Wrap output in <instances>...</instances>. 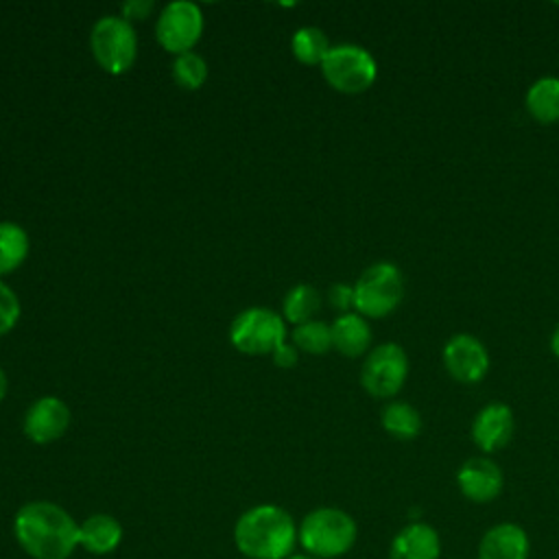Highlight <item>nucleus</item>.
Masks as SVG:
<instances>
[{
	"instance_id": "nucleus-19",
	"label": "nucleus",
	"mask_w": 559,
	"mask_h": 559,
	"mask_svg": "<svg viewBox=\"0 0 559 559\" xmlns=\"http://www.w3.org/2000/svg\"><path fill=\"white\" fill-rule=\"evenodd\" d=\"M28 234L13 221H0V277L22 266L28 255Z\"/></svg>"
},
{
	"instance_id": "nucleus-26",
	"label": "nucleus",
	"mask_w": 559,
	"mask_h": 559,
	"mask_svg": "<svg viewBox=\"0 0 559 559\" xmlns=\"http://www.w3.org/2000/svg\"><path fill=\"white\" fill-rule=\"evenodd\" d=\"M328 301L341 314L352 312L349 308H354V286H349V284H332L330 290H328Z\"/></svg>"
},
{
	"instance_id": "nucleus-31",
	"label": "nucleus",
	"mask_w": 559,
	"mask_h": 559,
	"mask_svg": "<svg viewBox=\"0 0 559 559\" xmlns=\"http://www.w3.org/2000/svg\"><path fill=\"white\" fill-rule=\"evenodd\" d=\"M288 559H317V557H312L308 552H293Z\"/></svg>"
},
{
	"instance_id": "nucleus-9",
	"label": "nucleus",
	"mask_w": 559,
	"mask_h": 559,
	"mask_svg": "<svg viewBox=\"0 0 559 559\" xmlns=\"http://www.w3.org/2000/svg\"><path fill=\"white\" fill-rule=\"evenodd\" d=\"M203 35V13L190 0L168 2L155 22V37L166 52H192Z\"/></svg>"
},
{
	"instance_id": "nucleus-29",
	"label": "nucleus",
	"mask_w": 559,
	"mask_h": 559,
	"mask_svg": "<svg viewBox=\"0 0 559 559\" xmlns=\"http://www.w3.org/2000/svg\"><path fill=\"white\" fill-rule=\"evenodd\" d=\"M7 391H9V378H7L4 369L0 367V402L7 397Z\"/></svg>"
},
{
	"instance_id": "nucleus-17",
	"label": "nucleus",
	"mask_w": 559,
	"mask_h": 559,
	"mask_svg": "<svg viewBox=\"0 0 559 559\" xmlns=\"http://www.w3.org/2000/svg\"><path fill=\"white\" fill-rule=\"evenodd\" d=\"M330 328H332V347L347 358L362 356L371 345V328L367 319L358 312L338 314L330 323Z\"/></svg>"
},
{
	"instance_id": "nucleus-18",
	"label": "nucleus",
	"mask_w": 559,
	"mask_h": 559,
	"mask_svg": "<svg viewBox=\"0 0 559 559\" xmlns=\"http://www.w3.org/2000/svg\"><path fill=\"white\" fill-rule=\"evenodd\" d=\"M526 111L542 124L559 122V76H542L531 83L524 96Z\"/></svg>"
},
{
	"instance_id": "nucleus-1",
	"label": "nucleus",
	"mask_w": 559,
	"mask_h": 559,
	"mask_svg": "<svg viewBox=\"0 0 559 559\" xmlns=\"http://www.w3.org/2000/svg\"><path fill=\"white\" fill-rule=\"evenodd\" d=\"M13 537L31 559H68L79 546V522L57 502L31 500L13 515Z\"/></svg>"
},
{
	"instance_id": "nucleus-27",
	"label": "nucleus",
	"mask_w": 559,
	"mask_h": 559,
	"mask_svg": "<svg viewBox=\"0 0 559 559\" xmlns=\"http://www.w3.org/2000/svg\"><path fill=\"white\" fill-rule=\"evenodd\" d=\"M153 11V2L151 0H129L122 4V17L129 20L131 24L138 20L148 17V13Z\"/></svg>"
},
{
	"instance_id": "nucleus-12",
	"label": "nucleus",
	"mask_w": 559,
	"mask_h": 559,
	"mask_svg": "<svg viewBox=\"0 0 559 559\" xmlns=\"http://www.w3.org/2000/svg\"><path fill=\"white\" fill-rule=\"evenodd\" d=\"M459 491L476 504H487L502 493L504 474L489 456H472L456 469Z\"/></svg>"
},
{
	"instance_id": "nucleus-16",
	"label": "nucleus",
	"mask_w": 559,
	"mask_h": 559,
	"mask_svg": "<svg viewBox=\"0 0 559 559\" xmlns=\"http://www.w3.org/2000/svg\"><path fill=\"white\" fill-rule=\"evenodd\" d=\"M122 544V524L109 513H92L79 522V546L96 557L111 555Z\"/></svg>"
},
{
	"instance_id": "nucleus-24",
	"label": "nucleus",
	"mask_w": 559,
	"mask_h": 559,
	"mask_svg": "<svg viewBox=\"0 0 559 559\" xmlns=\"http://www.w3.org/2000/svg\"><path fill=\"white\" fill-rule=\"evenodd\" d=\"M173 79L183 90H199L207 79V63L201 55L183 52L173 61Z\"/></svg>"
},
{
	"instance_id": "nucleus-2",
	"label": "nucleus",
	"mask_w": 559,
	"mask_h": 559,
	"mask_svg": "<svg viewBox=\"0 0 559 559\" xmlns=\"http://www.w3.org/2000/svg\"><path fill=\"white\" fill-rule=\"evenodd\" d=\"M234 544L245 559H288L297 546V524L277 504H255L236 520Z\"/></svg>"
},
{
	"instance_id": "nucleus-15",
	"label": "nucleus",
	"mask_w": 559,
	"mask_h": 559,
	"mask_svg": "<svg viewBox=\"0 0 559 559\" xmlns=\"http://www.w3.org/2000/svg\"><path fill=\"white\" fill-rule=\"evenodd\" d=\"M439 557H441V537L432 524L421 520H415L402 526L389 544V559H439Z\"/></svg>"
},
{
	"instance_id": "nucleus-20",
	"label": "nucleus",
	"mask_w": 559,
	"mask_h": 559,
	"mask_svg": "<svg viewBox=\"0 0 559 559\" xmlns=\"http://www.w3.org/2000/svg\"><path fill=\"white\" fill-rule=\"evenodd\" d=\"M321 308V293L310 284L293 286L282 301V317L293 325L312 321Z\"/></svg>"
},
{
	"instance_id": "nucleus-7",
	"label": "nucleus",
	"mask_w": 559,
	"mask_h": 559,
	"mask_svg": "<svg viewBox=\"0 0 559 559\" xmlns=\"http://www.w3.org/2000/svg\"><path fill=\"white\" fill-rule=\"evenodd\" d=\"M328 85L341 94H360L369 90L378 76L373 55L358 44H336L321 63Z\"/></svg>"
},
{
	"instance_id": "nucleus-14",
	"label": "nucleus",
	"mask_w": 559,
	"mask_h": 559,
	"mask_svg": "<svg viewBox=\"0 0 559 559\" xmlns=\"http://www.w3.org/2000/svg\"><path fill=\"white\" fill-rule=\"evenodd\" d=\"M476 555L478 559H528V533L515 522H498L483 533Z\"/></svg>"
},
{
	"instance_id": "nucleus-23",
	"label": "nucleus",
	"mask_w": 559,
	"mask_h": 559,
	"mask_svg": "<svg viewBox=\"0 0 559 559\" xmlns=\"http://www.w3.org/2000/svg\"><path fill=\"white\" fill-rule=\"evenodd\" d=\"M290 341L297 349L321 356L332 349V328L321 319H312L301 325H295L290 332Z\"/></svg>"
},
{
	"instance_id": "nucleus-11",
	"label": "nucleus",
	"mask_w": 559,
	"mask_h": 559,
	"mask_svg": "<svg viewBox=\"0 0 559 559\" xmlns=\"http://www.w3.org/2000/svg\"><path fill=\"white\" fill-rule=\"evenodd\" d=\"M70 408L68 404L57 395H44L37 397L28 411L24 413V435L37 443L46 445L57 439H61L70 426Z\"/></svg>"
},
{
	"instance_id": "nucleus-6",
	"label": "nucleus",
	"mask_w": 559,
	"mask_h": 559,
	"mask_svg": "<svg viewBox=\"0 0 559 559\" xmlns=\"http://www.w3.org/2000/svg\"><path fill=\"white\" fill-rule=\"evenodd\" d=\"M229 341L242 354L271 356L286 343V321L271 308L251 306L231 321Z\"/></svg>"
},
{
	"instance_id": "nucleus-13",
	"label": "nucleus",
	"mask_w": 559,
	"mask_h": 559,
	"mask_svg": "<svg viewBox=\"0 0 559 559\" xmlns=\"http://www.w3.org/2000/svg\"><path fill=\"white\" fill-rule=\"evenodd\" d=\"M513 430V411L502 402H491L476 413L472 421V441L480 452L491 454L502 450L511 441Z\"/></svg>"
},
{
	"instance_id": "nucleus-28",
	"label": "nucleus",
	"mask_w": 559,
	"mask_h": 559,
	"mask_svg": "<svg viewBox=\"0 0 559 559\" xmlns=\"http://www.w3.org/2000/svg\"><path fill=\"white\" fill-rule=\"evenodd\" d=\"M271 358H273V362H275L277 367L290 369V367H295L297 360H299V349H297L293 343H284V345H280V347L271 354Z\"/></svg>"
},
{
	"instance_id": "nucleus-8",
	"label": "nucleus",
	"mask_w": 559,
	"mask_h": 559,
	"mask_svg": "<svg viewBox=\"0 0 559 559\" xmlns=\"http://www.w3.org/2000/svg\"><path fill=\"white\" fill-rule=\"evenodd\" d=\"M406 376L408 356L397 343L373 347L360 367V384L373 397H393L404 386Z\"/></svg>"
},
{
	"instance_id": "nucleus-4",
	"label": "nucleus",
	"mask_w": 559,
	"mask_h": 559,
	"mask_svg": "<svg viewBox=\"0 0 559 559\" xmlns=\"http://www.w3.org/2000/svg\"><path fill=\"white\" fill-rule=\"evenodd\" d=\"M404 297V280L393 262H376L367 266L354 284V312L365 319H382L391 314Z\"/></svg>"
},
{
	"instance_id": "nucleus-30",
	"label": "nucleus",
	"mask_w": 559,
	"mask_h": 559,
	"mask_svg": "<svg viewBox=\"0 0 559 559\" xmlns=\"http://www.w3.org/2000/svg\"><path fill=\"white\" fill-rule=\"evenodd\" d=\"M550 349H552V354L559 358V325L552 330V336H550Z\"/></svg>"
},
{
	"instance_id": "nucleus-5",
	"label": "nucleus",
	"mask_w": 559,
	"mask_h": 559,
	"mask_svg": "<svg viewBox=\"0 0 559 559\" xmlns=\"http://www.w3.org/2000/svg\"><path fill=\"white\" fill-rule=\"evenodd\" d=\"M90 50L109 74H124L138 57V35L122 15H103L90 33Z\"/></svg>"
},
{
	"instance_id": "nucleus-22",
	"label": "nucleus",
	"mask_w": 559,
	"mask_h": 559,
	"mask_svg": "<svg viewBox=\"0 0 559 559\" xmlns=\"http://www.w3.org/2000/svg\"><path fill=\"white\" fill-rule=\"evenodd\" d=\"M332 44L319 26H301L290 37V50L304 66H321Z\"/></svg>"
},
{
	"instance_id": "nucleus-25",
	"label": "nucleus",
	"mask_w": 559,
	"mask_h": 559,
	"mask_svg": "<svg viewBox=\"0 0 559 559\" xmlns=\"http://www.w3.org/2000/svg\"><path fill=\"white\" fill-rule=\"evenodd\" d=\"M20 299L15 290L0 280V336L9 334L20 321Z\"/></svg>"
},
{
	"instance_id": "nucleus-3",
	"label": "nucleus",
	"mask_w": 559,
	"mask_h": 559,
	"mask_svg": "<svg viewBox=\"0 0 559 559\" xmlns=\"http://www.w3.org/2000/svg\"><path fill=\"white\" fill-rule=\"evenodd\" d=\"M358 539L356 520L338 507H317L297 526V544L317 559H338Z\"/></svg>"
},
{
	"instance_id": "nucleus-21",
	"label": "nucleus",
	"mask_w": 559,
	"mask_h": 559,
	"mask_svg": "<svg viewBox=\"0 0 559 559\" xmlns=\"http://www.w3.org/2000/svg\"><path fill=\"white\" fill-rule=\"evenodd\" d=\"M380 421H382V428L395 437V439H415L421 430V415L419 411L408 404V402H389L384 408H382V415H380Z\"/></svg>"
},
{
	"instance_id": "nucleus-10",
	"label": "nucleus",
	"mask_w": 559,
	"mask_h": 559,
	"mask_svg": "<svg viewBox=\"0 0 559 559\" xmlns=\"http://www.w3.org/2000/svg\"><path fill=\"white\" fill-rule=\"evenodd\" d=\"M443 367L456 382L476 384L489 371V354L476 336L461 332L445 343Z\"/></svg>"
}]
</instances>
